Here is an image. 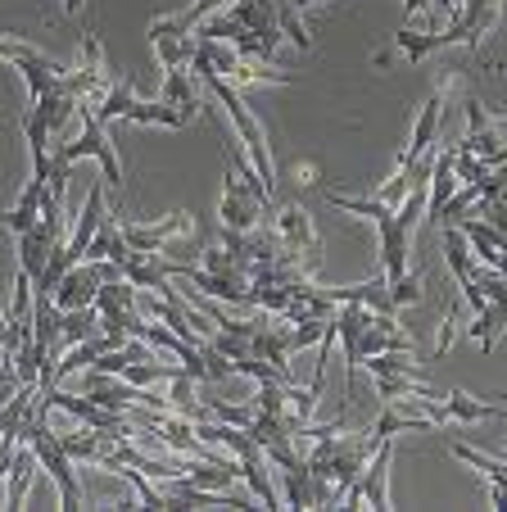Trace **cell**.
<instances>
[{
  "instance_id": "cell-2",
  "label": "cell",
  "mask_w": 507,
  "mask_h": 512,
  "mask_svg": "<svg viewBox=\"0 0 507 512\" xmlns=\"http://www.w3.org/2000/svg\"><path fill=\"white\" fill-rule=\"evenodd\" d=\"M195 78L204 82V87L218 96V105L231 114V123H236L240 141H245L249 150V164H254V173H259V182L272 191V182H277V164H272V150H268V136H263V123L254 114H249L245 96H240V87H231V82H222L218 73H195Z\"/></svg>"
},
{
  "instance_id": "cell-25",
  "label": "cell",
  "mask_w": 507,
  "mask_h": 512,
  "mask_svg": "<svg viewBox=\"0 0 507 512\" xmlns=\"http://www.w3.org/2000/svg\"><path fill=\"white\" fill-rule=\"evenodd\" d=\"M453 458H462V463H471L476 472H485V481L507 485V463H498V458L480 454V449H471V445H453Z\"/></svg>"
},
{
  "instance_id": "cell-30",
  "label": "cell",
  "mask_w": 507,
  "mask_h": 512,
  "mask_svg": "<svg viewBox=\"0 0 507 512\" xmlns=\"http://www.w3.org/2000/svg\"><path fill=\"white\" fill-rule=\"evenodd\" d=\"M458 327H462V309L453 304L449 313H444V331H440V340H435V354H444V349L453 345V336H458Z\"/></svg>"
},
{
  "instance_id": "cell-26",
  "label": "cell",
  "mask_w": 507,
  "mask_h": 512,
  "mask_svg": "<svg viewBox=\"0 0 507 512\" xmlns=\"http://www.w3.org/2000/svg\"><path fill=\"white\" fill-rule=\"evenodd\" d=\"M385 286H390L394 309H403V304H421V277H417V272H403V277L385 281Z\"/></svg>"
},
{
  "instance_id": "cell-23",
  "label": "cell",
  "mask_w": 507,
  "mask_h": 512,
  "mask_svg": "<svg viewBox=\"0 0 507 512\" xmlns=\"http://www.w3.org/2000/svg\"><path fill=\"white\" fill-rule=\"evenodd\" d=\"M100 336V309L96 304H87V309H68L64 313V345H82V340Z\"/></svg>"
},
{
  "instance_id": "cell-4",
  "label": "cell",
  "mask_w": 507,
  "mask_h": 512,
  "mask_svg": "<svg viewBox=\"0 0 507 512\" xmlns=\"http://www.w3.org/2000/svg\"><path fill=\"white\" fill-rule=\"evenodd\" d=\"M77 118H82V136H77V141H55V145L68 155V164H77V159H96V164L105 168V182L118 191V186H123V164H118V150H114V141H109L100 114L91 105H82Z\"/></svg>"
},
{
  "instance_id": "cell-13",
  "label": "cell",
  "mask_w": 507,
  "mask_h": 512,
  "mask_svg": "<svg viewBox=\"0 0 507 512\" xmlns=\"http://www.w3.org/2000/svg\"><path fill=\"white\" fill-rule=\"evenodd\" d=\"M100 223H105V186L91 182L87 200H82V213H77V227H73V236H68V245H73L77 259H87V245L96 241Z\"/></svg>"
},
{
  "instance_id": "cell-17",
  "label": "cell",
  "mask_w": 507,
  "mask_h": 512,
  "mask_svg": "<svg viewBox=\"0 0 507 512\" xmlns=\"http://www.w3.org/2000/svg\"><path fill=\"white\" fill-rule=\"evenodd\" d=\"M87 259H109V263H118V268L132 259V245H127L123 223H118V218H109V213H105V223H100L96 241L87 245Z\"/></svg>"
},
{
  "instance_id": "cell-9",
  "label": "cell",
  "mask_w": 507,
  "mask_h": 512,
  "mask_svg": "<svg viewBox=\"0 0 507 512\" xmlns=\"http://www.w3.org/2000/svg\"><path fill=\"white\" fill-rule=\"evenodd\" d=\"M444 105H449V91H440V87H435V91H431V100L421 105L417 123H412L408 150H403V159H399V164H417V159H426V155H431L435 132H440V123H444Z\"/></svg>"
},
{
  "instance_id": "cell-12",
  "label": "cell",
  "mask_w": 507,
  "mask_h": 512,
  "mask_svg": "<svg viewBox=\"0 0 507 512\" xmlns=\"http://www.w3.org/2000/svg\"><path fill=\"white\" fill-rule=\"evenodd\" d=\"M363 318L367 309L358 300H345L335 309V327H340V345H345V372H349V399H354V377L358 363H363V349H358V336H363Z\"/></svg>"
},
{
  "instance_id": "cell-29",
  "label": "cell",
  "mask_w": 507,
  "mask_h": 512,
  "mask_svg": "<svg viewBox=\"0 0 507 512\" xmlns=\"http://www.w3.org/2000/svg\"><path fill=\"white\" fill-rule=\"evenodd\" d=\"M82 73H91L96 82H109L105 59H100V41H96V37H82Z\"/></svg>"
},
{
  "instance_id": "cell-10",
  "label": "cell",
  "mask_w": 507,
  "mask_h": 512,
  "mask_svg": "<svg viewBox=\"0 0 507 512\" xmlns=\"http://www.w3.org/2000/svg\"><path fill=\"white\" fill-rule=\"evenodd\" d=\"M272 227H277L281 245H286L290 254H299V259L317 250V227H313V218H308V209H299V204L272 209Z\"/></svg>"
},
{
  "instance_id": "cell-20",
  "label": "cell",
  "mask_w": 507,
  "mask_h": 512,
  "mask_svg": "<svg viewBox=\"0 0 507 512\" xmlns=\"http://www.w3.org/2000/svg\"><path fill=\"white\" fill-rule=\"evenodd\" d=\"M444 263H449V272H453V281H471L476 277V254L467 250V236H462V227L453 223V227H444Z\"/></svg>"
},
{
  "instance_id": "cell-7",
  "label": "cell",
  "mask_w": 507,
  "mask_h": 512,
  "mask_svg": "<svg viewBox=\"0 0 507 512\" xmlns=\"http://www.w3.org/2000/svg\"><path fill=\"white\" fill-rule=\"evenodd\" d=\"M168 277H186L191 286H200L204 295H213V300H222V304L254 309V286H249V277H227V272H209V268H200V263H173V259H168Z\"/></svg>"
},
{
  "instance_id": "cell-15",
  "label": "cell",
  "mask_w": 507,
  "mask_h": 512,
  "mask_svg": "<svg viewBox=\"0 0 507 512\" xmlns=\"http://www.w3.org/2000/svg\"><path fill=\"white\" fill-rule=\"evenodd\" d=\"M240 476L249 481V490H254V499L263 503V508H281V494L277 485H272V463L263 449H254L249 458H240Z\"/></svg>"
},
{
  "instance_id": "cell-34",
  "label": "cell",
  "mask_w": 507,
  "mask_h": 512,
  "mask_svg": "<svg viewBox=\"0 0 507 512\" xmlns=\"http://www.w3.org/2000/svg\"><path fill=\"white\" fill-rule=\"evenodd\" d=\"M5 336H10V322H5V313H0V345H5Z\"/></svg>"
},
{
  "instance_id": "cell-24",
  "label": "cell",
  "mask_w": 507,
  "mask_h": 512,
  "mask_svg": "<svg viewBox=\"0 0 507 512\" xmlns=\"http://www.w3.org/2000/svg\"><path fill=\"white\" fill-rule=\"evenodd\" d=\"M326 204H335V209H345V213H358V218H367V223H381V218H390V204H381L376 195H340L331 191L326 195Z\"/></svg>"
},
{
  "instance_id": "cell-21",
  "label": "cell",
  "mask_w": 507,
  "mask_h": 512,
  "mask_svg": "<svg viewBox=\"0 0 507 512\" xmlns=\"http://www.w3.org/2000/svg\"><path fill=\"white\" fill-rule=\"evenodd\" d=\"M132 105H136V82L118 78V82H109V91L100 96V105H91V109L100 114V123H114V118H127Z\"/></svg>"
},
{
  "instance_id": "cell-33",
  "label": "cell",
  "mask_w": 507,
  "mask_h": 512,
  "mask_svg": "<svg viewBox=\"0 0 507 512\" xmlns=\"http://www.w3.org/2000/svg\"><path fill=\"white\" fill-rule=\"evenodd\" d=\"M82 5H87V0H64V10H68V14H82Z\"/></svg>"
},
{
  "instance_id": "cell-22",
  "label": "cell",
  "mask_w": 507,
  "mask_h": 512,
  "mask_svg": "<svg viewBox=\"0 0 507 512\" xmlns=\"http://www.w3.org/2000/svg\"><path fill=\"white\" fill-rule=\"evenodd\" d=\"M159 100H168V105H200V100H195V73H191V64L163 68V91H159Z\"/></svg>"
},
{
  "instance_id": "cell-27",
  "label": "cell",
  "mask_w": 507,
  "mask_h": 512,
  "mask_svg": "<svg viewBox=\"0 0 507 512\" xmlns=\"http://www.w3.org/2000/svg\"><path fill=\"white\" fill-rule=\"evenodd\" d=\"M290 304V286H254V309H268L272 318H281Z\"/></svg>"
},
{
  "instance_id": "cell-16",
  "label": "cell",
  "mask_w": 507,
  "mask_h": 512,
  "mask_svg": "<svg viewBox=\"0 0 507 512\" xmlns=\"http://www.w3.org/2000/svg\"><path fill=\"white\" fill-rule=\"evenodd\" d=\"M444 413L449 422H494V417H507V404H485V399H471L467 390H449Z\"/></svg>"
},
{
  "instance_id": "cell-11",
  "label": "cell",
  "mask_w": 507,
  "mask_h": 512,
  "mask_svg": "<svg viewBox=\"0 0 507 512\" xmlns=\"http://www.w3.org/2000/svg\"><path fill=\"white\" fill-rule=\"evenodd\" d=\"M195 114H200V105H168V100H154V105H145V100H136L132 109H127V123L136 127H168V132H182V127L195 123Z\"/></svg>"
},
{
  "instance_id": "cell-19",
  "label": "cell",
  "mask_w": 507,
  "mask_h": 512,
  "mask_svg": "<svg viewBox=\"0 0 507 512\" xmlns=\"http://www.w3.org/2000/svg\"><path fill=\"white\" fill-rule=\"evenodd\" d=\"M41 395V386H19L5 404H0V435H19L23 440V426L32 417V399Z\"/></svg>"
},
{
  "instance_id": "cell-35",
  "label": "cell",
  "mask_w": 507,
  "mask_h": 512,
  "mask_svg": "<svg viewBox=\"0 0 507 512\" xmlns=\"http://www.w3.org/2000/svg\"><path fill=\"white\" fill-rule=\"evenodd\" d=\"M295 10H304V0H295Z\"/></svg>"
},
{
  "instance_id": "cell-28",
  "label": "cell",
  "mask_w": 507,
  "mask_h": 512,
  "mask_svg": "<svg viewBox=\"0 0 507 512\" xmlns=\"http://www.w3.org/2000/svg\"><path fill=\"white\" fill-rule=\"evenodd\" d=\"M209 413L218 417V422L245 426V431H249V422H254V404H249V408H236V404H222V399H209Z\"/></svg>"
},
{
  "instance_id": "cell-32",
  "label": "cell",
  "mask_w": 507,
  "mask_h": 512,
  "mask_svg": "<svg viewBox=\"0 0 507 512\" xmlns=\"http://www.w3.org/2000/svg\"><path fill=\"white\" fill-rule=\"evenodd\" d=\"M489 503H494L498 512H507V485H494V481H489Z\"/></svg>"
},
{
  "instance_id": "cell-31",
  "label": "cell",
  "mask_w": 507,
  "mask_h": 512,
  "mask_svg": "<svg viewBox=\"0 0 507 512\" xmlns=\"http://www.w3.org/2000/svg\"><path fill=\"white\" fill-rule=\"evenodd\" d=\"M14 449H19V435H0V481H5V476H10Z\"/></svg>"
},
{
  "instance_id": "cell-5",
  "label": "cell",
  "mask_w": 507,
  "mask_h": 512,
  "mask_svg": "<svg viewBox=\"0 0 507 512\" xmlns=\"http://www.w3.org/2000/svg\"><path fill=\"white\" fill-rule=\"evenodd\" d=\"M118 277H123V268H118V263H109V259H82V263H73V268L64 272V281L50 290V300H55L64 313L68 309H87V304H96L100 286H105V281H118Z\"/></svg>"
},
{
  "instance_id": "cell-3",
  "label": "cell",
  "mask_w": 507,
  "mask_h": 512,
  "mask_svg": "<svg viewBox=\"0 0 507 512\" xmlns=\"http://www.w3.org/2000/svg\"><path fill=\"white\" fill-rule=\"evenodd\" d=\"M277 204L263 200L254 186L245 182V177L231 168L227 159V173H222V195H218V227H231V232H254L259 227L263 213H272Z\"/></svg>"
},
{
  "instance_id": "cell-1",
  "label": "cell",
  "mask_w": 507,
  "mask_h": 512,
  "mask_svg": "<svg viewBox=\"0 0 507 512\" xmlns=\"http://www.w3.org/2000/svg\"><path fill=\"white\" fill-rule=\"evenodd\" d=\"M50 408L41 404V395H37V408H32V417H28V426H23V440L32 445V454H37V463H41V472L55 481V490H59V508H82V485H77V472H73V458H68V449H64V440H59L55 431H50Z\"/></svg>"
},
{
  "instance_id": "cell-14",
  "label": "cell",
  "mask_w": 507,
  "mask_h": 512,
  "mask_svg": "<svg viewBox=\"0 0 507 512\" xmlns=\"http://www.w3.org/2000/svg\"><path fill=\"white\" fill-rule=\"evenodd\" d=\"M37 454H32L28 440H19V449H14V463H10V476H5V508H23L28 503V485L32 476H37Z\"/></svg>"
},
{
  "instance_id": "cell-8",
  "label": "cell",
  "mask_w": 507,
  "mask_h": 512,
  "mask_svg": "<svg viewBox=\"0 0 507 512\" xmlns=\"http://www.w3.org/2000/svg\"><path fill=\"white\" fill-rule=\"evenodd\" d=\"M191 232H195L191 213H168V218H159V223H132V227H123L132 254H163L168 245H177L182 236H191Z\"/></svg>"
},
{
  "instance_id": "cell-6",
  "label": "cell",
  "mask_w": 507,
  "mask_h": 512,
  "mask_svg": "<svg viewBox=\"0 0 507 512\" xmlns=\"http://www.w3.org/2000/svg\"><path fill=\"white\" fill-rule=\"evenodd\" d=\"M390 463H394V445H390V440H381V445H376V454L367 458L363 476L349 485L340 503H345V508H358V503H367V508L385 512V508H390Z\"/></svg>"
},
{
  "instance_id": "cell-18",
  "label": "cell",
  "mask_w": 507,
  "mask_h": 512,
  "mask_svg": "<svg viewBox=\"0 0 507 512\" xmlns=\"http://www.w3.org/2000/svg\"><path fill=\"white\" fill-rule=\"evenodd\" d=\"M46 186H50V182H37V177H32V182L23 186L19 204H14V209L5 213V227H10L14 236H23L28 227H37V223H41V200H46Z\"/></svg>"
}]
</instances>
